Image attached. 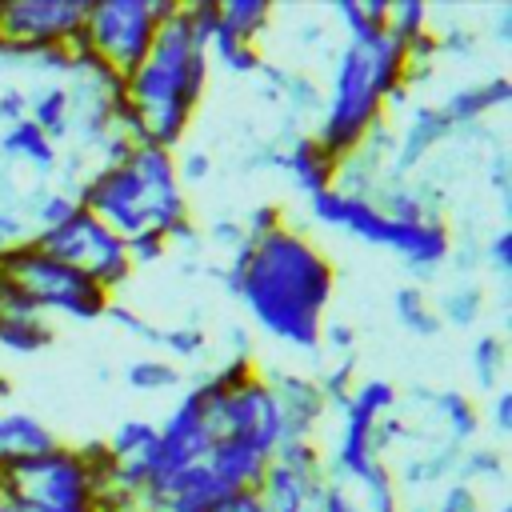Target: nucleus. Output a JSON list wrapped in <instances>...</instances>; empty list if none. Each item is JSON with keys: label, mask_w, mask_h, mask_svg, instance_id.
I'll use <instances>...</instances> for the list:
<instances>
[{"label": "nucleus", "mask_w": 512, "mask_h": 512, "mask_svg": "<svg viewBox=\"0 0 512 512\" xmlns=\"http://www.w3.org/2000/svg\"><path fill=\"white\" fill-rule=\"evenodd\" d=\"M208 272L244 304L264 336L296 352H320V324L336 292V268L304 228L288 220L224 256V264H208Z\"/></svg>", "instance_id": "1"}, {"label": "nucleus", "mask_w": 512, "mask_h": 512, "mask_svg": "<svg viewBox=\"0 0 512 512\" xmlns=\"http://www.w3.org/2000/svg\"><path fill=\"white\" fill-rule=\"evenodd\" d=\"M208 52L188 28L184 8H176L148 48V56L124 76V100L140 116L148 144L176 152L192 128V116L208 88Z\"/></svg>", "instance_id": "2"}, {"label": "nucleus", "mask_w": 512, "mask_h": 512, "mask_svg": "<svg viewBox=\"0 0 512 512\" xmlns=\"http://www.w3.org/2000/svg\"><path fill=\"white\" fill-rule=\"evenodd\" d=\"M76 204L104 220L120 240L140 232L168 236L180 220L192 216L184 184L176 176V152L160 144H132L116 164H96L76 188Z\"/></svg>", "instance_id": "3"}, {"label": "nucleus", "mask_w": 512, "mask_h": 512, "mask_svg": "<svg viewBox=\"0 0 512 512\" xmlns=\"http://www.w3.org/2000/svg\"><path fill=\"white\" fill-rule=\"evenodd\" d=\"M404 84V48L380 28L372 40H344L332 56L328 88L320 92V112L312 140L332 156H348L384 116V100L392 88Z\"/></svg>", "instance_id": "4"}, {"label": "nucleus", "mask_w": 512, "mask_h": 512, "mask_svg": "<svg viewBox=\"0 0 512 512\" xmlns=\"http://www.w3.org/2000/svg\"><path fill=\"white\" fill-rule=\"evenodd\" d=\"M308 204V220L320 224V228H336V232H348L364 244H376V248H388L400 256V264L420 280H432L440 276V268L448 264V248H452V232L444 220H420V224H404V220H392L384 216L372 200L364 196H344L336 188H324L316 196L304 200Z\"/></svg>", "instance_id": "5"}, {"label": "nucleus", "mask_w": 512, "mask_h": 512, "mask_svg": "<svg viewBox=\"0 0 512 512\" xmlns=\"http://www.w3.org/2000/svg\"><path fill=\"white\" fill-rule=\"evenodd\" d=\"M104 484L76 444H56L0 472L8 512H100Z\"/></svg>", "instance_id": "6"}, {"label": "nucleus", "mask_w": 512, "mask_h": 512, "mask_svg": "<svg viewBox=\"0 0 512 512\" xmlns=\"http://www.w3.org/2000/svg\"><path fill=\"white\" fill-rule=\"evenodd\" d=\"M0 280H8L48 320L64 316V320L88 324V320H104L112 304V296L100 284H92L84 272L56 260L52 252L36 248L32 240H20L16 248L0 252Z\"/></svg>", "instance_id": "7"}, {"label": "nucleus", "mask_w": 512, "mask_h": 512, "mask_svg": "<svg viewBox=\"0 0 512 512\" xmlns=\"http://www.w3.org/2000/svg\"><path fill=\"white\" fill-rule=\"evenodd\" d=\"M176 8L180 0H88L80 44L116 76H128L148 56L156 28Z\"/></svg>", "instance_id": "8"}, {"label": "nucleus", "mask_w": 512, "mask_h": 512, "mask_svg": "<svg viewBox=\"0 0 512 512\" xmlns=\"http://www.w3.org/2000/svg\"><path fill=\"white\" fill-rule=\"evenodd\" d=\"M192 388L200 396L204 424H208L212 440H252L268 452L284 440L280 416H276V404H272V392H268V380L260 368L240 376L236 384H220L208 372H200Z\"/></svg>", "instance_id": "9"}, {"label": "nucleus", "mask_w": 512, "mask_h": 512, "mask_svg": "<svg viewBox=\"0 0 512 512\" xmlns=\"http://www.w3.org/2000/svg\"><path fill=\"white\" fill-rule=\"evenodd\" d=\"M28 240H32L36 248L52 252L56 260L72 264L76 272H84V276H88L92 284H100L112 300H116V292L132 280L128 244H124L104 220H96V216L84 212V208H76L68 220H60V224L48 228V232H32Z\"/></svg>", "instance_id": "10"}, {"label": "nucleus", "mask_w": 512, "mask_h": 512, "mask_svg": "<svg viewBox=\"0 0 512 512\" xmlns=\"http://www.w3.org/2000/svg\"><path fill=\"white\" fill-rule=\"evenodd\" d=\"M88 0H0V44L24 64L32 52L80 40Z\"/></svg>", "instance_id": "11"}, {"label": "nucleus", "mask_w": 512, "mask_h": 512, "mask_svg": "<svg viewBox=\"0 0 512 512\" xmlns=\"http://www.w3.org/2000/svg\"><path fill=\"white\" fill-rule=\"evenodd\" d=\"M212 436L204 424V408L196 388H184L176 396V404L156 420V448H152V464H148V488L164 484L168 476H176L188 464H200L208 452Z\"/></svg>", "instance_id": "12"}, {"label": "nucleus", "mask_w": 512, "mask_h": 512, "mask_svg": "<svg viewBox=\"0 0 512 512\" xmlns=\"http://www.w3.org/2000/svg\"><path fill=\"white\" fill-rule=\"evenodd\" d=\"M264 380H268V392H272V404L280 416V432L296 436V440H316V428L328 416V404L316 388V376L280 368V372H264Z\"/></svg>", "instance_id": "13"}, {"label": "nucleus", "mask_w": 512, "mask_h": 512, "mask_svg": "<svg viewBox=\"0 0 512 512\" xmlns=\"http://www.w3.org/2000/svg\"><path fill=\"white\" fill-rule=\"evenodd\" d=\"M452 132H456V128L444 120V112H440L436 104H424V100H420V104H408L384 176H392V180H412V172L428 160V152L440 148Z\"/></svg>", "instance_id": "14"}, {"label": "nucleus", "mask_w": 512, "mask_h": 512, "mask_svg": "<svg viewBox=\"0 0 512 512\" xmlns=\"http://www.w3.org/2000/svg\"><path fill=\"white\" fill-rule=\"evenodd\" d=\"M400 404H412L416 416H428L440 424L444 444L464 448L476 432H480V408L472 404L468 392L460 388H432V384H416L408 396H400Z\"/></svg>", "instance_id": "15"}, {"label": "nucleus", "mask_w": 512, "mask_h": 512, "mask_svg": "<svg viewBox=\"0 0 512 512\" xmlns=\"http://www.w3.org/2000/svg\"><path fill=\"white\" fill-rule=\"evenodd\" d=\"M56 444H60V436L52 432V424L44 416L16 408V404H0V472L20 460H32Z\"/></svg>", "instance_id": "16"}, {"label": "nucleus", "mask_w": 512, "mask_h": 512, "mask_svg": "<svg viewBox=\"0 0 512 512\" xmlns=\"http://www.w3.org/2000/svg\"><path fill=\"white\" fill-rule=\"evenodd\" d=\"M512 100V80L504 72H492L484 80H468V84H456L436 108L444 112V120L452 128H476L488 112L504 108Z\"/></svg>", "instance_id": "17"}, {"label": "nucleus", "mask_w": 512, "mask_h": 512, "mask_svg": "<svg viewBox=\"0 0 512 512\" xmlns=\"http://www.w3.org/2000/svg\"><path fill=\"white\" fill-rule=\"evenodd\" d=\"M280 144V160L276 168L292 180V188L308 200L324 188H332V172H336V160L312 140V132H296L288 140H276Z\"/></svg>", "instance_id": "18"}, {"label": "nucleus", "mask_w": 512, "mask_h": 512, "mask_svg": "<svg viewBox=\"0 0 512 512\" xmlns=\"http://www.w3.org/2000/svg\"><path fill=\"white\" fill-rule=\"evenodd\" d=\"M0 160H8V168L12 164L28 168L36 184H52L56 164H60V148L24 116V120L0 128Z\"/></svg>", "instance_id": "19"}, {"label": "nucleus", "mask_w": 512, "mask_h": 512, "mask_svg": "<svg viewBox=\"0 0 512 512\" xmlns=\"http://www.w3.org/2000/svg\"><path fill=\"white\" fill-rule=\"evenodd\" d=\"M204 464L232 492H240V488H252L256 492V484L264 480V472L272 464V452L260 448V444H252V440H212L208 452H204Z\"/></svg>", "instance_id": "20"}, {"label": "nucleus", "mask_w": 512, "mask_h": 512, "mask_svg": "<svg viewBox=\"0 0 512 512\" xmlns=\"http://www.w3.org/2000/svg\"><path fill=\"white\" fill-rule=\"evenodd\" d=\"M28 120L60 148L72 140V92L64 80H44L28 92Z\"/></svg>", "instance_id": "21"}, {"label": "nucleus", "mask_w": 512, "mask_h": 512, "mask_svg": "<svg viewBox=\"0 0 512 512\" xmlns=\"http://www.w3.org/2000/svg\"><path fill=\"white\" fill-rule=\"evenodd\" d=\"M456 456L460 448L456 444H436L428 452H416V456H404L392 472L396 484H408V488H432V484H448L456 476Z\"/></svg>", "instance_id": "22"}, {"label": "nucleus", "mask_w": 512, "mask_h": 512, "mask_svg": "<svg viewBox=\"0 0 512 512\" xmlns=\"http://www.w3.org/2000/svg\"><path fill=\"white\" fill-rule=\"evenodd\" d=\"M312 492H316L312 480H304L280 464H268L264 480L256 484V500L264 512H304L312 504Z\"/></svg>", "instance_id": "23"}, {"label": "nucleus", "mask_w": 512, "mask_h": 512, "mask_svg": "<svg viewBox=\"0 0 512 512\" xmlns=\"http://www.w3.org/2000/svg\"><path fill=\"white\" fill-rule=\"evenodd\" d=\"M76 208H80L76 196L64 192V188H56V184H32V188L24 192V200L16 204V212L24 216L28 232H48V228H56L60 220H68Z\"/></svg>", "instance_id": "24"}, {"label": "nucleus", "mask_w": 512, "mask_h": 512, "mask_svg": "<svg viewBox=\"0 0 512 512\" xmlns=\"http://www.w3.org/2000/svg\"><path fill=\"white\" fill-rule=\"evenodd\" d=\"M120 380L140 392V396H156V392H172L184 384V368H176L168 356L160 352H140V356H128L124 368H120Z\"/></svg>", "instance_id": "25"}, {"label": "nucleus", "mask_w": 512, "mask_h": 512, "mask_svg": "<svg viewBox=\"0 0 512 512\" xmlns=\"http://www.w3.org/2000/svg\"><path fill=\"white\" fill-rule=\"evenodd\" d=\"M56 340V324L48 316H0V352L24 360L44 352Z\"/></svg>", "instance_id": "26"}, {"label": "nucleus", "mask_w": 512, "mask_h": 512, "mask_svg": "<svg viewBox=\"0 0 512 512\" xmlns=\"http://www.w3.org/2000/svg\"><path fill=\"white\" fill-rule=\"evenodd\" d=\"M204 52H208V68H216V64H220L228 76H256V72H260V64H264L260 44H244V40H236L224 24L208 36Z\"/></svg>", "instance_id": "27"}, {"label": "nucleus", "mask_w": 512, "mask_h": 512, "mask_svg": "<svg viewBox=\"0 0 512 512\" xmlns=\"http://www.w3.org/2000/svg\"><path fill=\"white\" fill-rule=\"evenodd\" d=\"M436 316H440V328L452 324V328H472L484 312V288L476 280H456L440 292V300H432Z\"/></svg>", "instance_id": "28"}, {"label": "nucleus", "mask_w": 512, "mask_h": 512, "mask_svg": "<svg viewBox=\"0 0 512 512\" xmlns=\"http://www.w3.org/2000/svg\"><path fill=\"white\" fill-rule=\"evenodd\" d=\"M392 312H396L400 328L420 336V340L440 332V316H436V308H432V300H428V292L420 284H400L392 292Z\"/></svg>", "instance_id": "29"}, {"label": "nucleus", "mask_w": 512, "mask_h": 512, "mask_svg": "<svg viewBox=\"0 0 512 512\" xmlns=\"http://www.w3.org/2000/svg\"><path fill=\"white\" fill-rule=\"evenodd\" d=\"M208 348H212V344H208V332H204V324H200L196 316L160 328V356H168L176 368L200 364V360L208 356Z\"/></svg>", "instance_id": "30"}, {"label": "nucleus", "mask_w": 512, "mask_h": 512, "mask_svg": "<svg viewBox=\"0 0 512 512\" xmlns=\"http://www.w3.org/2000/svg\"><path fill=\"white\" fill-rule=\"evenodd\" d=\"M504 372H508V344L500 332H480L472 344V376L480 396H492L496 388H504Z\"/></svg>", "instance_id": "31"}, {"label": "nucleus", "mask_w": 512, "mask_h": 512, "mask_svg": "<svg viewBox=\"0 0 512 512\" xmlns=\"http://www.w3.org/2000/svg\"><path fill=\"white\" fill-rule=\"evenodd\" d=\"M272 12V0H220V24L244 44H256L268 32Z\"/></svg>", "instance_id": "32"}, {"label": "nucleus", "mask_w": 512, "mask_h": 512, "mask_svg": "<svg viewBox=\"0 0 512 512\" xmlns=\"http://www.w3.org/2000/svg\"><path fill=\"white\" fill-rule=\"evenodd\" d=\"M504 476H508V460L500 448H492V444H464L460 448L452 480L476 488V484H504Z\"/></svg>", "instance_id": "33"}, {"label": "nucleus", "mask_w": 512, "mask_h": 512, "mask_svg": "<svg viewBox=\"0 0 512 512\" xmlns=\"http://www.w3.org/2000/svg\"><path fill=\"white\" fill-rule=\"evenodd\" d=\"M272 464H280V468H288V472H296V476H304V480H312V484H320V480L328 476V468H324V448H320L316 440L284 436V440L272 448Z\"/></svg>", "instance_id": "34"}, {"label": "nucleus", "mask_w": 512, "mask_h": 512, "mask_svg": "<svg viewBox=\"0 0 512 512\" xmlns=\"http://www.w3.org/2000/svg\"><path fill=\"white\" fill-rule=\"evenodd\" d=\"M384 32L408 48L412 40H420L424 32H432V8L424 0H388V20H384Z\"/></svg>", "instance_id": "35"}, {"label": "nucleus", "mask_w": 512, "mask_h": 512, "mask_svg": "<svg viewBox=\"0 0 512 512\" xmlns=\"http://www.w3.org/2000/svg\"><path fill=\"white\" fill-rule=\"evenodd\" d=\"M356 384V356H340V360H328L316 376V388L328 404V412H340L348 404V392Z\"/></svg>", "instance_id": "36"}, {"label": "nucleus", "mask_w": 512, "mask_h": 512, "mask_svg": "<svg viewBox=\"0 0 512 512\" xmlns=\"http://www.w3.org/2000/svg\"><path fill=\"white\" fill-rule=\"evenodd\" d=\"M348 404H356V408H364L368 416H388V412H396L400 408V392H396V384L392 380H380V376H368V380H356L352 384V392H348Z\"/></svg>", "instance_id": "37"}, {"label": "nucleus", "mask_w": 512, "mask_h": 512, "mask_svg": "<svg viewBox=\"0 0 512 512\" xmlns=\"http://www.w3.org/2000/svg\"><path fill=\"white\" fill-rule=\"evenodd\" d=\"M104 320H112L124 336H132V340H136V344H144L148 352H160V328H164V324H156V320L140 316L136 308H128V304H120V300H112V304H108Z\"/></svg>", "instance_id": "38"}, {"label": "nucleus", "mask_w": 512, "mask_h": 512, "mask_svg": "<svg viewBox=\"0 0 512 512\" xmlns=\"http://www.w3.org/2000/svg\"><path fill=\"white\" fill-rule=\"evenodd\" d=\"M312 504L320 512H360V496H356V484L352 480H340V476H324L312 492Z\"/></svg>", "instance_id": "39"}, {"label": "nucleus", "mask_w": 512, "mask_h": 512, "mask_svg": "<svg viewBox=\"0 0 512 512\" xmlns=\"http://www.w3.org/2000/svg\"><path fill=\"white\" fill-rule=\"evenodd\" d=\"M332 20L344 28V40H352V44H360V40H372L376 32H380V24H372L368 16H364V8H360V0H332Z\"/></svg>", "instance_id": "40"}, {"label": "nucleus", "mask_w": 512, "mask_h": 512, "mask_svg": "<svg viewBox=\"0 0 512 512\" xmlns=\"http://www.w3.org/2000/svg\"><path fill=\"white\" fill-rule=\"evenodd\" d=\"M480 264H488L500 280L512 276V232L508 228H496L488 240H480Z\"/></svg>", "instance_id": "41"}, {"label": "nucleus", "mask_w": 512, "mask_h": 512, "mask_svg": "<svg viewBox=\"0 0 512 512\" xmlns=\"http://www.w3.org/2000/svg\"><path fill=\"white\" fill-rule=\"evenodd\" d=\"M124 244H128V264H132V272L168 260V240H164L160 232H140V236L124 240Z\"/></svg>", "instance_id": "42"}, {"label": "nucleus", "mask_w": 512, "mask_h": 512, "mask_svg": "<svg viewBox=\"0 0 512 512\" xmlns=\"http://www.w3.org/2000/svg\"><path fill=\"white\" fill-rule=\"evenodd\" d=\"M432 512H480V492L472 484L448 480V484H440V492L432 500Z\"/></svg>", "instance_id": "43"}, {"label": "nucleus", "mask_w": 512, "mask_h": 512, "mask_svg": "<svg viewBox=\"0 0 512 512\" xmlns=\"http://www.w3.org/2000/svg\"><path fill=\"white\" fill-rule=\"evenodd\" d=\"M204 232V244H216V248H224V256H232V252H240L244 244H248V232H244V224L240 220H232V216H216L208 228H200Z\"/></svg>", "instance_id": "44"}, {"label": "nucleus", "mask_w": 512, "mask_h": 512, "mask_svg": "<svg viewBox=\"0 0 512 512\" xmlns=\"http://www.w3.org/2000/svg\"><path fill=\"white\" fill-rule=\"evenodd\" d=\"M320 348L340 360V356H356V328L348 320H324L320 324Z\"/></svg>", "instance_id": "45"}, {"label": "nucleus", "mask_w": 512, "mask_h": 512, "mask_svg": "<svg viewBox=\"0 0 512 512\" xmlns=\"http://www.w3.org/2000/svg\"><path fill=\"white\" fill-rule=\"evenodd\" d=\"M432 40H436V56L468 60L476 52V32L472 28H460V24H448L444 32H432Z\"/></svg>", "instance_id": "46"}, {"label": "nucleus", "mask_w": 512, "mask_h": 512, "mask_svg": "<svg viewBox=\"0 0 512 512\" xmlns=\"http://www.w3.org/2000/svg\"><path fill=\"white\" fill-rule=\"evenodd\" d=\"M240 224H244V232H248V244H252V240H260V236H268V232H276L280 224H288V216H284V208H280V204H272V200H264V204H256V208H248V216H244Z\"/></svg>", "instance_id": "47"}, {"label": "nucleus", "mask_w": 512, "mask_h": 512, "mask_svg": "<svg viewBox=\"0 0 512 512\" xmlns=\"http://www.w3.org/2000/svg\"><path fill=\"white\" fill-rule=\"evenodd\" d=\"M176 176H180V184L188 188H196V184H204L208 176H212V156L204 152V148H184L180 156H176Z\"/></svg>", "instance_id": "48"}, {"label": "nucleus", "mask_w": 512, "mask_h": 512, "mask_svg": "<svg viewBox=\"0 0 512 512\" xmlns=\"http://www.w3.org/2000/svg\"><path fill=\"white\" fill-rule=\"evenodd\" d=\"M24 116H28V92L16 88V84H4V88H0V128L16 124V120H24Z\"/></svg>", "instance_id": "49"}, {"label": "nucleus", "mask_w": 512, "mask_h": 512, "mask_svg": "<svg viewBox=\"0 0 512 512\" xmlns=\"http://www.w3.org/2000/svg\"><path fill=\"white\" fill-rule=\"evenodd\" d=\"M488 420H492V428H496L500 436L512 432V388H508V384L492 392V400H488Z\"/></svg>", "instance_id": "50"}, {"label": "nucleus", "mask_w": 512, "mask_h": 512, "mask_svg": "<svg viewBox=\"0 0 512 512\" xmlns=\"http://www.w3.org/2000/svg\"><path fill=\"white\" fill-rule=\"evenodd\" d=\"M212 512H264V508H260V500H256L252 488H240V492H228Z\"/></svg>", "instance_id": "51"}, {"label": "nucleus", "mask_w": 512, "mask_h": 512, "mask_svg": "<svg viewBox=\"0 0 512 512\" xmlns=\"http://www.w3.org/2000/svg\"><path fill=\"white\" fill-rule=\"evenodd\" d=\"M508 36H512V8L500 4V8H496V40L508 44Z\"/></svg>", "instance_id": "52"}, {"label": "nucleus", "mask_w": 512, "mask_h": 512, "mask_svg": "<svg viewBox=\"0 0 512 512\" xmlns=\"http://www.w3.org/2000/svg\"><path fill=\"white\" fill-rule=\"evenodd\" d=\"M320 40H324V24H320V20H304V24H300V44L312 48V44H320Z\"/></svg>", "instance_id": "53"}, {"label": "nucleus", "mask_w": 512, "mask_h": 512, "mask_svg": "<svg viewBox=\"0 0 512 512\" xmlns=\"http://www.w3.org/2000/svg\"><path fill=\"white\" fill-rule=\"evenodd\" d=\"M400 512H432V504H408V508L400 504Z\"/></svg>", "instance_id": "54"}, {"label": "nucleus", "mask_w": 512, "mask_h": 512, "mask_svg": "<svg viewBox=\"0 0 512 512\" xmlns=\"http://www.w3.org/2000/svg\"><path fill=\"white\" fill-rule=\"evenodd\" d=\"M496 512H512V508H508V504H500V508H496Z\"/></svg>", "instance_id": "55"}, {"label": "nucleus", "mask_w": 512, "mask_h": 512, "mask_svg": "<svg viewBox=\"0 0 512 512\" xmlns=\"http://www.w3.org/2000/svg\"><path fill=\"white\" fill-rule=\"evenodd\" d=\"M304 512H320V508H316V504H308V508H304Z\"/></svg>", "instance_id": "56"}]
</instances>
